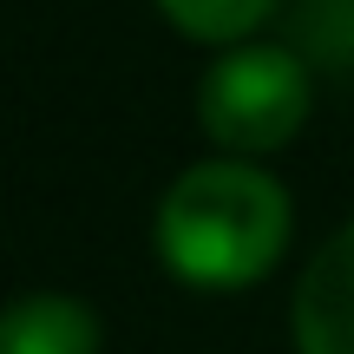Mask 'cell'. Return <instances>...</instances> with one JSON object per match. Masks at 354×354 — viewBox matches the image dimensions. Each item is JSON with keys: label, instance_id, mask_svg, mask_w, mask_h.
<instances>
[{"label": "cell", "instance_id": "2", "mask_svg": "<svg viewBox=\"0 0 354 354\" xmlns=\"http://www.w3.org/2000/svg\"><path fill=\"white\" fill-rule=\"evenodd\" d=\"M315 112V66L295 46L243 39L223 46L197 86V125L223 158H269Z\"/></svg>", "mask_w": 354, "mask_h": 354}, {"label": "cell", "instance_id": "5", "mask_svg": "<svg viewBox=\"0 0 354 354\" xmlns=\"http://www.w3.org/2000/svg\"><path fill=\"white\" fill-rule=\"evenodd\" d=\"M158 13L197 46H243L263 33L276 0H158Z\"/></svg>", "mask_w": 354, "mask_h": 354}, {"label": "cell", "instance_id": "1", "mask_svg": "<svg viewBox=\"0 0 354 354\" xmlns=\"http://www.w3.org/2000/svg\"><path fill=\"white\" fill-rule=\"evenodd\" d=\"M295 203L256 158H203L158 197L151 250L190 289H256L282 263Z\"/></svg>", "mask_w": 354, "mask_h": 354}, {"label": "cell", "instance_id": "6", "mask_svg": "<svg viewBox=\"0 0 354 354\" xmlns=\"http://www.w3.org/2000/svg\"><path fill=\"white\" fill-rule=\"evenodd\" d=\"M295 39L315 73H354V0H302Z\"/></svg>", "mask_w": 354, "mask_h": 354}, {"label": "cell", "instance_id": "3", "mask_svg": "<svg viewBox=\"0 0 354 354\" xmlns=\"http://www.w3.org/2000/svg\"><path fill=\"white\" fill-rule=\"evenodd\" d=\"M295 354H354V223H342L315 256L289 302Z\"/></svg>", "mask_w": 354, "mask_h": 354}, {"label": "cell", "instance_id": "4", "mask_svg": "<svg viewBox=\"0 0 354 354\" xmlns=\"http://www.w3.org/2000/svg\"><path fill=\"white\" fill-rule=\"evenodd\" d=\"M0 354H105V328L92 302L33 289L0 302Z\"/></svg>", "mask_w": 354, "mask_h": 354}]
</instances>
